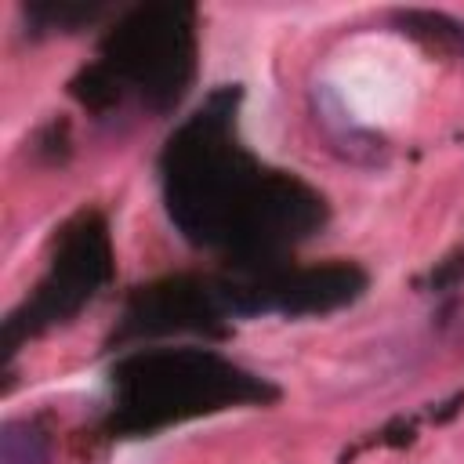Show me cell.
Listing matches in <instances>:
<instances>
[{"label":"cell","mask_w":464,"mask_h":464,"mask_svg":"<svg viewBox=\"0 0 464 464\" xmlns=\"http://www.w3.org/2000/svg\"><path fill=\"white\" fill-rule=\"evenodd\" d=\"M239 83L214 87L156 156L174 232L228 268L286 261L330 221V203L315 185L265 163L239 138Z\"/></svg>","instance_id":"obj_1"},{"label":"cell","mask_w":464,"mask_h":464,"mask_svg":"<svg viewBox=\"0 0 464 464\" xmlns=\"http://www.w3.org/2000/svg\"><path fill=\"white\" fill-rule=\"evenodd\" d=\"M279 402V384L203 344H138L109 366V402L94 420L102 442L156 439L170 428Z\"/></svg>","instance_id":"obj_2"},{"label":"cell","mask_w":464,"mask_h":464,"mask_svg":"<svg viewBox=\"0 0 464 464\" xmlns=\"http://www.w3.org/2000/svg\"><path fill=\"white\" fill-rule=\"evenodd\" d=\"M196 7L134 4L102 33L94 58L69 80V98L94 120H116L127 109L170 116L196 80Z\"/></svg>","instance_id":"obj_3"},{"label":"cell","mask_w":464,"mask_h":464,"mask_svg":"<svg viewBox=\"0 0 464 464\" xmlns=\"http://www.w3.org/2000/svg\"><path fill=\"white\" fill-rule=\"evenodd\" d=\"M116 276V250L109 218L98 207H80L69 214L47 246L44 272L29 286V294L4 315L0 348L4 366H11L14 352L54 326L72 323Z\"/></svg>","instance_id":"obj_4"},{"label":"cell","mask_w":464,"mask_h":464,"mask_svg":"<svg viewBox=\"0 0 464 464\" xmlns=\"http://www.w3.org/2000/svg\"><path fill=\"white\" fill-rule=\"evenodd\" d=\"M232 319H312L355 304L370 290V272L348 257L297 265L294 257L250 268L221 265L214 272Z\"/></svg>","instance_id":"obj_5"},{"label":"cell","mask_w":464,"mask_h":464,"mask_svg":"<svg viewBox=\"0 0 464 464\" xmlns=\"http://www.w3.org/2000/svg\"><path fill=\"white\" fill-rule=\"evenodd\" d=\"M228 334L232 315L221 301L214 272H170L127 290L105 348L127 352L167 337L225 341Z\"/></svg>","instance_id":"obj_6"},{"label":"cell","mask_w":464,"mask_h":464,"mask_svg":"<svg viewBox=\"0 0 464 464\" xmlns=\"http://www.w3.org/2000/svg\"><path fill=\"white\" fill-rule=\"evenodd\" d=\"M102 14H105V4H98V0H29V4H22L29 36L76 33L83 25H94Z\"/></svg>","instance_id":"obj_7"},{"label":"cell","mask_w":464,"mask_h":464,"mask_svg":"<svg viewBox=\"0 0 464 464\" xmlns=\"http://www.w3.org/2000/svg\"><path fill=\"white\" fill-rule=\"evenodd\" d=\"M392 22L399 25V33H406L420 47L464 62V22L439 11H395Z\"/></svg>","instance_id":"obj_8"},{"label":"cell","mask_w":464,"mask_h":464,"mask_svg":"<svg viewBox=\"0 0 464 464\" xmlns=\"http://www.w3.org/2000/svg\"><path fill=\"white\" fill-rule=\"evenodd\" d=\"M0 464H51V435L40 417H7L0 428Z\"/></svg>","instance_id":"obj_9"},{"label":"cell","mask_w":464,"mask_h":464,"mask_svg":"<svg viewBox=\"0 0 464 464\" xmlns=\"http://www.w3.org/2000/svg\"><path fill=\"white\" fill-rule=\"evenodd\" d=\"M460 283H464V246L453 250V254H446L442 261H435V268L420 279V290H428V294H435V297H446V294H453Z\"/></svg>","instance_id":"obj_10"},{"label":"cell","mask_w":464,"mask_h":464,"mask_svg":"<svg viewBox=\"0 0 464 464\" xmlns=\"http://www.w3.org/2000/svg\"><path fill=\"white\" fill-rule=\"evenodd\" d=\"M36 152H47V163H62L69 156V127L65 123H47L36 138Z\"/></svg>","instance_id":"obj_11"}]
</instances>
